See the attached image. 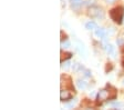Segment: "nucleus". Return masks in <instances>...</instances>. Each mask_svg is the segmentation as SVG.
Listing matches in <instances>:
<instances>
[{"label":"nucleus","mask_w":124,"mask_h":110,"mask_svg":"<svg viewBox=\"0 0 124 110\" xmlns=\"http://www.w3.org/2000/svg\"><path fill=\"white\" fill-rule=\"evenodd\" d=\"M95 36L98 37V38H101V39H105L106 37V31L104 30V29L102 28H99L95 30Z\"/></svg>","instance_id":"nucleus-7"},{"label":"nucleus","mask_w":124,"mask_h":110,"mask_svg":"<svg viewBox=\"0 0 124 110\" xmlns=\"http://www.w3.org/2000/svg\"><path fill=\"white\" fill-rule=\"evenodd\" d=\"M123 67H124V61H123Z\"/></svg>","instance_id":"nucleus-17"},{"label":"nucleus","mask_w":124,"mask_h":110,"mask_svg":"<svg viewBox=\"0 0 124 110\" xmlns=\"http://www.w3.org/2000/svg\"><path fill=\"white\" fill-rule=\"evenodd\" d=\"M112 106H113V107H120V108L123 107V105L120 103V102H114V103H112Z\"/></svg>","instance_id":"nucleus-15"},{"label":"nucleus","mask_w":124,"mask_h":110,"mask_svg":"<svg viewBox=\"0 0 124 110\" xmlns=\"http://www.w3.org/2000/svg\"><path fill=\"white\" fill-rule=\"evenodd\" d=\"M110 17L111 19L116 22V24H122V20H123L124 17V7L120 6V7H115L110 11Z\"/></svg>","instance_id":"nucleus-2"},{"label":"nucleus","mask_w":124,"mask_h":110,"mask_svg":"<svg viewBox=\"0 0 124 110\" xmlns=\"http://www.w3.org/2000/svg\"><path fill=\"white\" fill-rule=\"evenodd\" d=\"M73 94H74V90L72 89H63L62 88L61 91H60V99L62 101H68V100L72 99Z\"/></svg>","instance_id":"nucleus-3"},{"label":"nucleus","mask_w":124,"mask_h":110,"mask_svg":"<svg viewBox=\"0 0 124 110\" xmlns=\"http://www.w3.org/2000/svg\"><path fill=\"white\" fill-rule=\"evenodd\" d=\"M82 3H83L82 0H71V7H72L73 9L80 8L81 6H82Z\"/></svg>","instance_id":"nucleus-8"},{"label":"nucleus","mask_w":124,"mask_h":110,"mask_svg":"<svg viewBox=\"0 0 124 110\" xmlns=\"http://www.w3.org/2000/svg\"><path fill=\"white\" fill-rule=\"evenodd\" d=\"M85 28L88 30H93V29H96V24L94 21H89L85 24Z\"/></svg>","instance_id":"nucleus-10"},{"label":"nucleus","mask_w":124,"mask_h":110,"mask_svg":"<svg viewBox=\"0 0 124 110\" xmlns=\"http://www.w3.org/2000/svg\"><path fill=\"white\" fill-rule=\"evenodd\" d=\"M89 16L93 17V18H103V11L99 7H91L89 9Z\"/></svg>","instance_id":"nucleus-4"},{"label":"nucleus","mask_w":124,"mask_h":110,"mask_svg":"<svg viewBox=\"0 0 124 110\" xmlns=\"http://www.w3.org/2000/svg\"><path fill=\"white\" fill-rule=\"evenodd\" d=\"M72 57V53L71 52H62L61 53V62H63V60H67V59H70Z\"/></svg>","instance_id":"nucleus-11"},{"label":"nucleus","mask_w":124,"mask_h":110,"mask_svg":"<svg viewBox=\"0 0 124 110\" xmlns=\"http://www.w3.org/2000/svg\"><path fill=\"white\" fill-rule=\"evenodd\" d=\"M77 84H78L79 89H85V88L88 87V84H86L85 81H83V80H78Z\"/></svg>","instance_id":"nucleus-12"},{"label":"nucleus","mask_w":124,"mask_h":110,"mask_svg":"<svg viewBox=\"0 0 124 110\" xmlns=\"http://www.w3.org/2000/svg\"><path fill=\"white\" fill-rule=\"evenodd\" d=\"M105 51L108 53V55H111L112 57H114L115 55V51H114V47L112 45H106L105 46Z\"/></svg>","instance_id":"nucleus-9"},{"label":"nucleus","mask_w":124,"mask_h":110,"mask_svg":"<svg viewBox=\"0 0 124 110\" xmlns=\"http://www.w3.org/2000/svg\"><path fill=\"white\" fill-rule=\"evenodd\" d=\"M123 84H124V81H123Z\"/></svg>","instance_id":"nucleus-18"},{"label":"nucleus","mask_w":124,"mask_h":110,"mask_svg":"<svg viewBox=\"0 0 124 110\" xmlns=\"http://www.w3.org/2000/svg\"><path fill=\"white\" fill-rule=\"evenodd\" d=\"M75 45H77V50H78V52L80 53L81 56L83 55V57H85V55H86V52H85V48H84V46H83V43L81 41H79V40H77L75 41Z\"/></svg>","instance_id":"nucleus-6"},{"label":"nucleus","mask_w":124,"mask_h":110,"mask_svg":"<svg viewBox=\"0 0 124 110\" xmlns=\"http://www.w3.org/2000/svg\"><path fill=\"white\" fill-rule=\"evenodd\" d=\"M61 46H62V47H64V48H68V47H69V46H70V42L69 41H61Z\"/></svg>","instance_id":"nucleus-13"},{"label":"nucleus","mask_w":124,"mask_h":110,"mask_svg":"<svg viewBox=\"0 0 124 110\" xmlns=\"http://www.w3.org/2000/svg\"><path fill=\"white\" fill-rule=\"evenodd\" d=\"M116 0H106V2L108 3H113V2H115Z\"/></svg>","instance_id":"nucleus-16"},{"label":"nucleus","mask_w":124,"mask_h":110,"mask_svg":"<svg viewBox=\"0 0 124 110\" xmlns=\"http://www.w3.org/2000/svg\"><path fill=\"white\" fill-rule=\"evenodd\" d=\"M64 85V89H72L74 90L73 88L72 81H71V78L68 76H61V86Z\"/></svg>","instance_id":"nucleus-5"},{"label":"nucleus","mask_w":124,"mask_h":110,"mask_svg":"<svg viewBox=\"0 0 124 110\" xmlns=\"http://www.w3.org/2000/svg\"><path fill=\"white\" fill-rule=\"evenodd\" d=\"M79 69H81V65H79V63H75V65L73 66V70H74V71H78Z\"/></svg>","instance_id":"nucleus-14"},{"label":"nucleus","mask_w":124,"mask_h":110,"mask_svg":"<svg viewBox=\"0 0 124 110\" xmlns=\"http://www.w3.org/2000/svg\"><path fill=\"white\" fill-rule=\"evenodd\" d=\"M116 98V90L114 89L113 87L108 86L103 89H101L99 91L98 96H96V100L99 102H103L106 100H113Z\"/></svg>","instance_id":"nucleus-1"}]
</instances>
